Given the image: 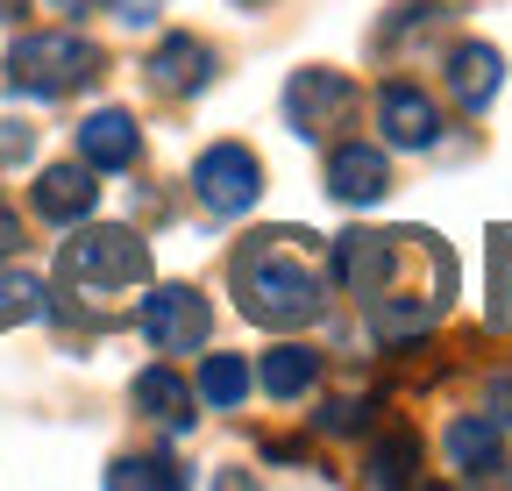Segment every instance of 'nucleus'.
Here are the masks:
<instances>
[{
  "mask_svg": "<svg viewBox=\"0 0 512 491\" xmlns=\"http://www.w3.org/2000/svg\"><path fill=\"white\" fill-rule=\"evenodd\" d=\"M192 193L214 214H249L256 193H264V164H256L242 143H214L200 164H192Z\"/></svg>",
  "mask_w": 512,
  "mask_h": 491,
  "instance_id": "obj_4",
  "label": "nucleus"
},
{
  "mask_svg": "<svg viewBox=\"0 0 512 491\" xmlns=\"http://www.w3.org/2000/svg\"><path fill=\"white\" fill-rule=\"evenodd\" d=\"M313 378H320V356L306 342H278V349H264V363H256V385L271 399H299V392H313Z\"/></svg>",
  "mask_w": 512,
  "mask_h": 491,
  "instance_id": "obj_14",
  "label": "nucleus"
},
{
  "mask_svg": "<svg viewBox=\"0 0 512 491\" xmlns=\"http://www.w3.org/2000/svg\"><path fill=\"white\" fill-rule=\"evenodd\" d=\"M107 484H164V491H171V484H185V477H178L171 463H136V456H121V463L107 470Z\"/></svg>",
  "mask_w": 512,
  "mask_h": 491,
  "instance_id": "obj_19",
  "label": "nucleus"
},
{
  "mask_svg": "<svg viewBox=\"0 0 512 491\" xmlns=\"http://www.w3.org/2000/svg\"><path fill=\"white\" fill-rule=\"evenodd\" d=\"M448 463H456L470 484L477 477H505V442H498V420L491 413H463L448 427Z\"/></svg>",
  "mask_w": 512,
  "mask_h": 491,
  "instance_id": "obj_11",
  "label": "nucleus"
},
{
  "mask_svg": "<svg viewBox=\"0 0 512 491\" xmlns=\"http://www.w3.org/2000/svg\"><path fill=\"white\" fill-rule=\"evenodd\" d=\"M57 8H86V0H57Z\"/></svg>",
  "mask_w": 512,
  "mask_h": 491,
  "instance_id": "obj_24",
  "label": "nucleus"
},
{
  "mask_svg": "<svg viewBox=\"0 0 512 491\" xmlns=\"http://www.w3.org/2000/svg\"><path fill=\"white\" fill-rule=\"evenodd\" d=\"M192 392H200V406H242L249 399V356H207Z\"/></svg>",
  "mask_w": 512,
  "mask_h": 491,
  "instance_id": "obj_16",
  "label": "nucleus"
},
{
  "mask_svg": "<svg viewBox=\"0 0 512 491\" xmlns=\"http://www.w3.org/2000/svg\"><path fill=\"white\" fill-rule=\"evenodd\" d=\"M136 328H143V342H150L157 356H185V349L207 342V299L192 292V285H157V292L143 299Z\"/></svg>",
  "mask_w": 512,
  "mask_h": 491,
  "instance_id": "obj_5",
  "label": "nucleus"
},
{
  "mask_svg": "<svg viewBox=\"0 0 512 491\" xmlns=\"http://www.w3.org/2000/svg\"><path fill=\"white\" fill-rule=\"evenodd\" d=\"M136 150H143V136H136V114L100 107L93 121H79V157H86L93 171H128V164H136Z\"/></svg>",
  "mask_w": 512,
  "mask_h": 491,
  "instance_id": "obj_10",
  "label": "nucleus"
},
{
  "mask_svg": "<svg viewBox=\"0 0 512 491\" xmlns=\"http://www.w3.org/2000/svg\"><path fill=\"white\" fill-rule=\"evenodd\" d=\"M313 427H320V435H363V427H370V406H356V399H328V406L313 413Z\"/></svg>",
  "mask_w": 512,
  "mask_h": 491,
  "instance_id": "obj_18",
  "label": "nucleus"
},
{
  "mask_svg": "<svg viewBox=\"0 0 512 491\" xmlns=\"http://www.w3.org/2000/svg\"><path fill=\"white\" fill-rule=\"evenodd\" d=\"M22 250V221H15V207H0V257H15Z\"/></svg>",
  "mask_w": 512,
  "mask_h": 491,
  "instance_id": "obj_23",
  "label": "nucleus"
},
{
  "mask_svg": "<svg viewBox=\"0 0 512 491\" xmlns=\"http://www.w3.org/2000/svg\"><path fill=\"white\" fill-rule=\"evenodd\" d=\"M157 8H164V0H107V15H114V22H128V29H150V22H157Z\"/></svg>",
  "mask_w": 512,
  "mask_h": 491,
  "instance_id": "obj_21",
  "label": "nucleus"
},
{
  "mask_svg": "<svg viewBox=\"0 0 512 491\" xmlns=\"http://www.w3.org/2000/svg\"><path fill=\"white\" fill-rule=\"evenodd\" d=\"M57 278H64V299H86L100 314V306H114L121 292H143L150 250H143V235H128V228H86V235L64 242Z\"/></svg>",
  "mask_w": 512,
  "mask_h": 491,
  "instance_id": "obj_2",
  "label": "nucleus"
},
{
  "mask_svg": "<svg viewBox=\"0 0 512 491\" xmlns=\"http://www.w3.org/2000/svg\"><path fill=\"white\" fill-rule=\"evenodd\" d=\"M86 79H100V50L86 36H72V29H36V36H22L8 50V86L15 93L57 100V93L86 86Z\"/></svg>",
  "mask_w": 512,
  "mask_h": 491,
  "instance_id": "obj_3",
  "label": "nucleus"
},
{
  "mask_svg": "<svg viewBox=\"0 0 512 491\" xmlns=\"http://www.w3.org/2000/svg\"><path fill=\"white\" fill-rule=\"evenodd\" d=\"M349 107H356V86L342 79V72H292V86H285V121H292V136H306V143H320L335 129V121H349Z\"/></svg>",
  "mask_w": 512,
  "mask_h": 491,
  "instance_id": "obj_6",
  "label": "nucleus"
},
{
  "mask_svg": "<svg viewBox=\"0 0 512 491\" xmlns=\"http://www.w3.org/2000/svg\"><path fill=\"white\" fill-rule=\"evenodd\" d=\"M498 50L491 43H463L456 57H448V86H456V100L477 114V107H491V93H498Z\"/></svg>",
  "mask_w": 512,
  "mask_h": 491,
  "instance_id": "obj_15",
  "label": "nucleus"
},
{
  "mask_svg": "<svg viewBox=\"0 0 512 491\" xmlns=\"http://www.w3.org/2000/svg\"><path fill=\"white\" fill-rule=\"evenodd\" d=\"M192 406H200V392H192L171 363H150V371L136 378V413H150L164 427H192Z\"/></svg>",
  "mask_w": 512,
  "mask_h": 491,
  "instance_id": "obj_13",
  "label": "nucleus"
},
{
  "mask_svg": "<svg viewBox=\"0 0 512 491\" xmlns=\"http://www.w3.org/2000/svg\"><path fill=\"white\" fill-rule=\"evenodd\" d=\"M328 193L349 200V207L384 200V193H392V164H384V150H377V143H342V150H328Z\"/></svg>",
  "mask_w": 512,
  "mask_h": 491,
  "instance_id": "obj_8",
  "label": "nucleus"
},
{
  "mask_svg": "<svg viewBox=\"0 0 512 491\" xmlns=\"http://www.w3.org/2000/svg\"><path fill=\"white\" fill-rule=\"evenodd\" d=\"M377 129H384V143L392 150H434L441 143V107L420 93V86H384L377 93Z\"/></svg>",
  "mask_w": 512,
  "mask_h": 491,
  "instance_id": "obj_7",
  "label": "nucleus"
},
{
  "mask_svg": "<svg viewBox=\"0 0 512 491\" xmlns=\"http://www.w3.org/2000/svg\"><path fill=\"white\" fill-rule=\"evenodd\" d=\"M413 470H420V435H392V442H377L363 456V477L370 484H406Z\"/></svg>",
  "mask_w": 512,
  "mask_h": 491,
  "instance_id": "obj_17",
  "label": "nucleus"
},
{
  "mask_svg": "<svg viewBox=\"0 0 512 491\" xmlns=\"http://www.w3.org/2000/svg\"><path fill=\"white\" fill-rule=\"evenodd\" d=\"M484 413H491L498 427H512V371H498V378L484 385Z\"/></svg>",
  "mask_w": 512,
  "mask_h": 491,
  "instance_id": "obj_20",
  "label": "nucleus"
},
{
  "mask_svg": "<svg viewBox=\"0 0 512 491\" xmlns=\"http://www.w3.org/2000/svg\"><path fill=\"white\" fill-rule=\"evenodd\" d=\"M150 79H157L164 93H200V86L214 79V50H207L200 36H164V43L150 50Z\"/></svg>",
  "mask_w": 512,
  "mask_h": 491,
  "instance_id": "obj_12",
  "label": "nucleus"
},
{
  "mask_svg": "<svg viewBox=\"0 0 512 491\" xmlns=\"http://www.w3.org/2000/svg\"><path fill=\"white\" fill-rule=\"evenodd\" d=\"M235 299H242V314L256 328H306V321H320V278L306 271V257H292V228L264 235L235 264Z\"/></svg>",
  "mask_w": 512,
  "mask_h": 491,
  "instance_id": "obj_1",
  "label": "nucleus"
},
{
  "mask_svg": "<svg viewBox=\"0 0 512 491\" xmlns=\"http://www.w3.org/2000/svg\"><path fill=\"white\" fill-rule=\"evenodd\" d=\"M36 214L43 221H57V228H72V221H86L93 214V200H100V186H93V164L79 157V164H50L43 178H36Z\"/></svg>",
  "mask_w": 512,
  "mask_h": 491,
  "instance_id": "obj_9",
  "label": "nucleus"
},
{
  "mask_svg": "<svg viewBox=\"0 0 512 491\" xmlns=\"http://www.w3.org/2000/svg\"><path fill=\"white\" fill-rule=\"evenodd\" d=\"M29 143H36V136L22 129V121H0V164H22V157H29Z\"/></svg>",
  "mask_w": 512,
  "mask_h": 491,
  "instance_id": "obj_22",
  "label": "nucleus"
}]
</instances>
